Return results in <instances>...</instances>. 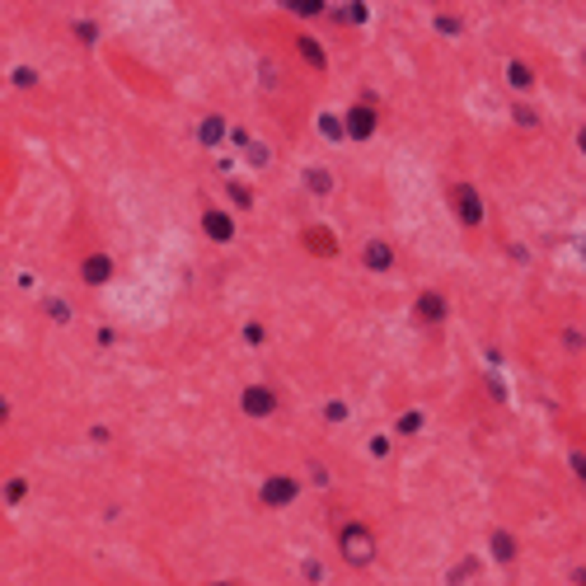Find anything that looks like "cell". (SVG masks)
<instances>
[{
  "instance_id": "cell-1",
  "label": "cell",
  "mask_w": 586,
  "mask_h": 586,
  "mask_svg": "<svg viewBox=\"0 0 586 586\" xmlns=\"http://www.w3.org/2000/svg\"><path fill=\"white\" fill-rule=\"evenodd\" d=\"M342 540H347V558L352 563H366V558H371V535H366L361 525H347L342 530Z\"/></svg>"
},
{
  "instance_id": "cell-2",
  "label": "cell",
  "mask_w": 586,
  "mask_h": 586,
  "mask_svg": "<svg viewBox=\"0 0 586 586\" xmlns=\"http://www.w3.org/2000/svg\"><path fill=\"white\" fill-rule=\"evenodd\" d=\"M455 197H460V216L473 226V221L483 216V211H478V192H473V188H455Z\"/></svg>"
},
{
  "instance_id": "cell-3",
  "label": "cell",
  "mask_w": 586,
  "mask_h": 586,
  "mask_svg": "<svg viewBox=\"0 0 586 586\" xmlns=\"http://www.w3.org/2000/svg\"><path fill=\"white\" fill-rule=\"evenodd\" d=\"M291 493H295V488L286 483V478H272V483L263 488V502H286V497H291Z\"/></svg>"
},
{
  "instance_id": "cell-4",
  "label": "cell",
  "mask_w": 586,
  "mask_h": 586,
  "mask_svg": "<svg viewBox=\"0 0 586 586\" xmlns=\"http://www.w3.org/2000/svg\"><path fill=\"white\" fill-rule=\"evenodd\" d=\"M268 408H272L268 389H248V413H268Z\"/></svg>"
},
{
  "instance_id": "cell-5",
  "label": "cell",
  "mask_w": 586,
  "mask_h": 586,
  "mask_svg": "<svg viewBox=\"0 0 586 586\" xmlns=\"http://www.w3.org/2000/svg\"><path fill=\"white\" fill-rule=\"evenodd\" d=\"M422 315H427V319H441V315H446L441 295H422Z\"/></svg>"
},
{
  "instance_id": "cell-6",
  "label": "cell",
  "mask_w": 586,
  "mask_h": 586,
  "mask_svg": "<svg viewBox=\"0 0 586 586\" xmlns=\"http://www.w3.org/2000/svg\"><path fill=\"white\" fill-rule=\"evenodd\" d=\"M206 230H211V235H230V221L226 216H206Z\"/></svg>"
},
{
  "instance_id": "cell-7",
  "label": "cell",
  "mask_w": 586,
  "mask_h": 586,
  "mask_svg": "<svg viewBox=\"0 0 586 586\" xmlns=\"http://www.w3.org/2000/svg\"><path fill=\"white\" fill-rule=\"evenodd\" d=\"M352 127H357V136H366V132H371V113H357V117H352Z\"/></svg>"
},
{
  "instance_id": "cell-8",
  "label": "cell",
  "mask_w": 586,
  "mask_h": 586,
  "mask_svg": "<svg viewBox=\"0 0 586 586\" xmlns=\"http://www.w3.org/2000/svg\"><path fill=\"white\" fill-rule=\"evenodd\" d=\"M572 469H577V473H582V478H586V455H572Z\"/></svg>"
},
{
  "instance_id": "cell-9",
  "label": "cell",
  "mask_w": 586,
  "mask_h": 586,
  "mask_svg": "<svg viewBox=\"0 0 586 586\" xmlns=\"http://www.w3.org/2000/svg\"><path fill=\"white\" fill-rule=\"evenodd\" d=\"M582 150H586V127H582Z\"/></svg>"
}]
</instances>
